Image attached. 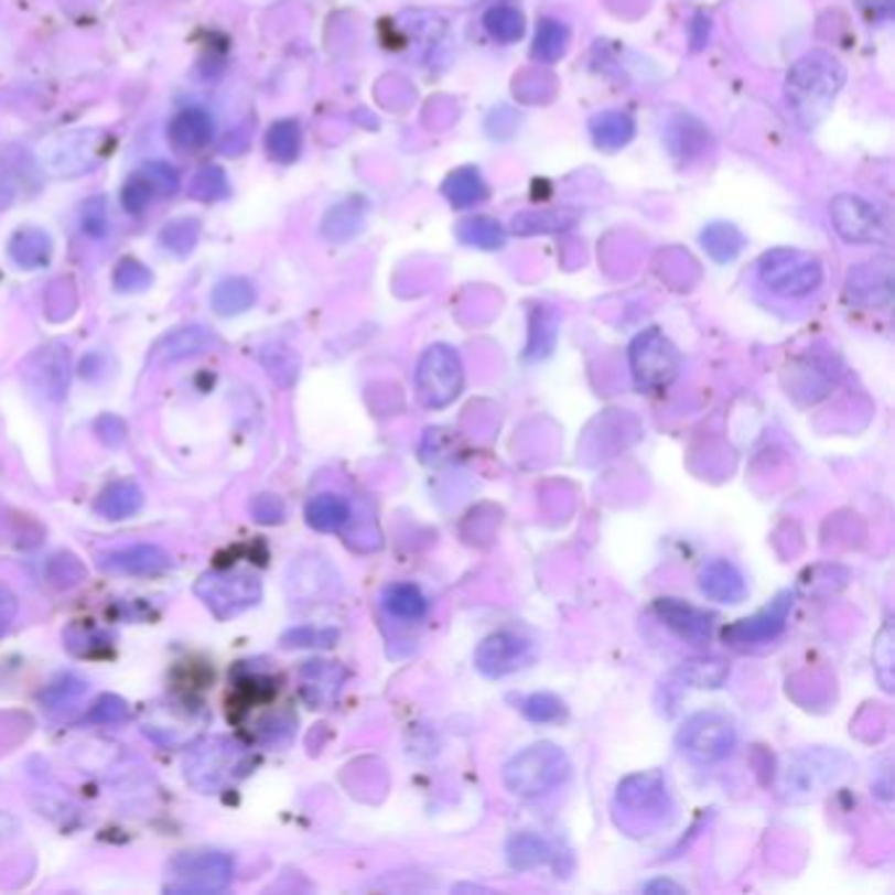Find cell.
Returning a JSON list of instances; mask_svg holds the SVG:
<instances>
[{
    "label": "cell",
    "instance_id": "cell-47",
    "mask_svg": "<svg viewBox=\"0 0 895 895\" xmlns=\"http://www.w3.org/2000/svg\"><path fill=\"white\" fill-rule=\"evenodd\" d=\"M95 433H98L108 446H119L123 442V436H127V425H123V420H119L116 416H103L98 418V423H95Z\"/></svg>",
    "mask_w": 895,
    "mask_h": 895
},
{
    "label": "cell",
    "instance_id": "cell-33",
    "mask_svg": "<svg viewBox=\"0 0 895 895\" xmlns=\"http://www.w3.org/2000/svg\"><path fill=\"white\" fill-rule=\"evenodd\" d=\"M266 148L271 158H277L279 163H292L294 158L300 155L302 148V134L300 127L294 121H279L273 123L271 132L266 137Z\"/></svg>",
    "mask_w": 895,
    "mask_h": 895
},
{
    "label": "cell",
    "instance_id": "cell-20",
    "mask_svg": "<svg viewBox=\"0 0 895 895\" xmlns=\"http://www.w3.org/2000/svg\"><path fill=\"white\" fill-rule=\"evenodd\" d=\"M142 502V488L134 481H116V484L103 488L100 497L95 499V513L108 520H123L140 513Z\"/></svg>",
    "mask_w": 895,
    "mask_h": 895
},
{
    "label": "cell",
    "instance_id": "cell-15",
    "mask_svg": "<svg viewBox=\"0 0 895 895\" xmlns=\"http://www.w3.org/2000/svg\"><path fill=\"white\" fill-rule=\"evenodd\" d=\"M617 804L630 811H646V815H662L670 809L665 777L659 773H638L625 777L617 788Z\"/></svg>",
    "mask_w": 895,
    "mask_h": 895
},
{
    "label": "cell",
    "instance_id": "cell-14",
    "mask_svg": "<svg viewBox=\"0 0 895 895\" xmlns=\"http://www.w3.org/2000/svg\"><path fill=\"white\" fill-rule=\"evenodd\" d=\"M654 612H657V617L662 619L675 636L683 638V641L704 644L712 638L714 617L709 615V612L683 602V599L672 596L657 599V602H654Z\"/></svg>",
    "mask_w": 895,
    "mask_h": 895
},
{
    "label": "cell",
    "instance_id": "cell-16",
    "mask_svg": "<svg viewBox=\"0 0 895 895\" xmlns=\"http://www.w3.org/2000/svg\"><path fill=\"white\" fill-rule=\"evenodd\" d=\"M100 568L119 575H155L171 568V557L155 543H134L103 554Z\"/></svg>",
    "mask_w": 895,
    "mask_h": 895
},
{
    "label": "cell",
    "instance_id": "cell-43",
    "mask_svg": "<svg viewBox=\"0 0 895 895\" xmlns=\"http://www.w3.org/2000/svg\"><path fill=\"white\" fill-rule=\"evenodd\" d=\"M150 284V271L137 263V260H123V263L116 268V289L121 292H137V289H144Z\"/></svg>",
    "mask_w": 895,
    "mask_h": 895
},
{
    "label": "cell",
    "instance_id": "cell-21",
    "mask_svg": "<svg viewBox=\"0 0 895 895\" xmlns=\"http://www.w3.org/2000/svg\"><path fill=\"white\" fill-rule=\"evenodd\" d=\"M211 344H213V336L205 332L203 326L179 328V332L163 336V339L155 344L153 360H158V363L184 360V357L200 355L203 349H208Z\"/></svg>",
    "mask_w": 895,
    "mask_h": 895
},
{
    "label": "cell",
    "instance_id": "cell-26",
    "mask_svg": "<svg viewBox=\"0 0 895 895\" xmlns=\"http://www.w3.org/2000/svg\"><path fill=\"white\" fill-rule=\"evenodd\" d=\"M484 26H486V32L497 40V43L513 45V43H518L522 34H526V17H522V11L518 9V6L499 3V6H492V9L486 11Z\"/></svg>",
    "mask_w": 895,
    "mask_h": 895
},
{
    "label": "cell",
    "instance_id": "cell-45",
    "mask_svg": "<svg viewBox=\"0 0 895 895\" xmlns=\"http://www.w3.org/2000/svg\"><path fill=\"white\" fill-rule=\"evenodd\" d=\"M197 231H200V226H197V222H176V224H171V226H166V229H163V245L169 247V250H174V252H179V242H182L184 239V245L190 247H195V242H197Z\"/></svg>",
    "mask_w": 895,
    "mask_h": 895
},
{
    "label": "cell",
    "instance_id": "cell-40",
    "mask_svg": "<svg viewBox=\"0 0 895 895\" xmlns=\"http://www.w3.org/2000/svg\"><path fill=\"white\" fill-rule=\"evenodd\" d=\"M725 675L727 670L722 667V662H718V659H709V662H688L683 667V678L691 680L697 688H720Z\"/></svg>",
    "mask_w": 895,
    "mask_h": 895
},
{
    "label": "cell",
    "instance_id": "cell-30",
    "mask_svg": "<svg viewBox=\"0 0 895 895\" xmlns=\"http://www.w3.org/2000/svg\"><path fill=\"white\" fill-rule=\"evenodd\" d=\"M570 43V32L568 26L557 19H541L539 26H536V37H533V56L543 61V64H554L564 56Z\"/></svg>",
    "mask_w": 895,
    "mask_h": 895
},
{
    "label": "cell",
    "instance_id": "cell-28",
    "mask_svg": "<svg viewBox=\"0 0 895 895\" xmlns=\"http://www.w3.org/2000/svg\"><path fill=\"white\" fill-rule=\"evenodd\" d=\"M746 245L743 234L730 224H709L704 231H701V247L712 255L718 263H727V260L738 258V252Z\"/></svg>",
    "mask_w": 895,
    "mask_h": 895
},
{
    "label": "cell",
    "instance_id": "cell-6",
    "mask_svg": "<svg viewBox=\"0 0 895 895\" xmlns=\"http://www.w3.org/2000/svg\"><path fill=\"white\" fill-rule=\"evenodd\" d=\"M738 730L720 712L691 714L678 730V748L699 764L722 762L733 754Z\"/></svg>",
    "mask_w": 895,
    "mask_h": 895
},
{
    "label": "cell",
    "instance_id": "cell-17",
    "mask_svg": "<svg viewBox=\"0 0 895 895\" xmlns=\"http://www.w3.org/2000/svg\"><path fill=\"white\" fill-rule=\"evenodd\" d=\"M699 589L718 604H741L748 596L746 578L727 560L707 562L699 573Z\"/></svg>",
    "mask_w": 895,
    "mask_h": 895
},
{
    "label": "cell",
    "instance_id": "cell-48",
    "mask_svg": "<svg viewBox=\"0 0 895 895\" xmlns=\"http://www.w3.org/2000/svg\"><path fill=\"white\" fill-rule=\"evenodd\" d=\"M82 226H85V231L89 234V237H103V234H106V226H108L103 205H100V211H93V205H87L85 222H82Z\"/></svg>",
    "mask_w": 895,
    "mask_h": 895
},
{
    "label": "cell",
    "instance_id": "cell-23",
    "mask_svg": "<svg viewBox=\"0 0 895 895\" xmlns=\"http://www.w3.org/2000/svg\"><path fill=\"white\" fill-rule=\"evenodd\" d=\"M442 192L454 208H460V211L473 208V205L484 203V200L488 197V187H486L484 176H481V171L473 166L457 169L454 174L446 176L442 184Z\"/></svg>",
    "mask_w": 895,
    "mask_h": 895
},
{
    "label": "cell",
    "instance_id": "cell-39",
    "mask_svg": "<svg viewBox=\"0 0 895 895\" xmlns=\"http://www.w3.org/2000/svg\"><path fill=\"white\" fill-rule=\"evenodd\" d=\"M339 633L326 630V628H310V625H302V628H292L281 636V644L289 646V649H308V646H334Z\"/></svg>",
    "mask_w": 895,
    "mask_h": 895
},
{
    "label": "cell",
    "instance_id": "cell-1",
    "mask_svg": "<svg viewBox=\"0 0 895 895\" xmlns=\"http://www.w3.org/2000/svg\"><path fill=\"white\" fill-rule=\"evenodd\" d=\"M843 66L828 53H809L807 58L790 68L788 82H785V98L804 127H815L830 111L838 89L843 87Z\"/></svg>",
    "mask_w": 895,
    "mask_h": 895
},
{
    "label": "cell",
    "instance_id": "cell-29",
    "mask_svg": "<svg viewBox=\"0 0 895 895\" xmlns=\"http://www.w3.org/2000/svg\"><path fill=\"white\" fill-rule=\"evenodd\" d=\"M457 237H460V242H465L471 247H481V250H499V247L505 245L507 234H505V229H502V224L494 222V218L471 216V218H465V222H460Z\"/></svg>",
    "mask_w": 895,
    "mask_h": 895
},
{
    "label": "cell",
    "instance_id": "cell-31",
    "mask_svg": "<svg viewBox=\"0 0 895 895\" xmlns=\"http://www.w3.org/2000/svg\"><path fill=\"white\" fill-rule=\"evenodd\" d=\"M667 142L672 153H683L686 158L699 155L707 148V127L693 116H678L667 129Z\"/></svg>",
    "mask_w": 895,
    "mask_h": 895
},
{
    "label": "cell",
    "instance_id": "cell-12",
    "mask_svg": "<svg viewBox=\"0 0 895 895\" xmlns=\"http://www.w3.org/2000/svg\"><path fill=\"white\" fill-rule=\"evenodd\" d=\"M179 187V179L174 174V169L166 166V163H150V166L137 169L132 176L127 179L121 192V203L132 216H140V213L153 205L158 197H171Z\"/></svg>",
    "mask_w": 895,
    "mask_h": 895
},
{
    "label": "cell",
    "instance_id": "cell-19",
    "mask_svg": "<svg viewBox=\"0 0 895 895\" xmlns=\"http://www.w3.org/2000/svg\"><path fill=\"white\" fill-rule=\"evenodd\" d=\"M349 515H353L349 502L344 499L342 494H334V492L315 494V497L310 499L305 507L308 526L313 528V531H321V533L339 531V528H344L349 522Z\"/></svg>",
    "mask_w": 895,
    "mask_h": 895
},
{
    "label": "cell",
    "instance_id": "cell-32",
    "mask_svg": "<svg viewBox=\"0 0 895 895\" xmlns=\"http://www.w3.org/2000/svg\"><path fill=\"white\" fill-rule=\"evenodd\" d=\"M255 302V289L247 279H226L213 289V310L218 315H239Z\"/></svg>",
    "mask_w": 895,
    "mask_h": 895
},
{
    "label": "cell",
    "instance_id": "cell-4",
    "mask_svg": "<svg viewBox=\"0 0 895 895\" xmlns=\"http://www.w3.org/2000/svg\"><path fill=\"white\" fill-rule=\"evenodd\" d=\"M463 360H460L457 349H452L450 344H433V347L420 355L416 389L423 408H450L454 399L460 397V391H463Z\"/></svg>",
    "mask_w": 895,
    "mask_h": 895
},
{
    "label": "cell",
    "instance_id": "cell-37",
    "mask_svg": "<svg viewBox=\"0 0 895 895\" xmlns=\"http://www.w3.org/2000/svg\"><path fill=\"white\" fill-rule=\"evenodd\" d=\"M47 252H51V245H47L43 234H19L11 242L13 260L24 268H37L47 263Z\"/></svg>",
    "mask_w": 895,
    "mask_h": 895
},
{
    "label": "cell",
    "instance_id": "cell-22",
    "mask_svg": "<svg viewBox=\"0 0 895 895\" xmlns=\"http://www.w3.org/2000/svg\"><path fill=\"white\" fill-rule=\"evenodd\" d=\"M381 604L391 617L405 623H418L429 615V599L416 583H389L381 594Z\"/></svg>",
    "mask_w": 895,
    "mask_h": 895
},
{
    "label": "cell",
    "instance_id": "cell-44",
    "mask_svg": "<svg viewBox=\"0 0 895 895\" xmlns=\"http://www.w3.org/2000/svg\"><path fill=\"white\" fill-rule=\"evenodd\" d=\"M250 513L263 526H277V522L284 520V502L273 497V494H260V497L252 499Z\"/></svg>",
    "mask_w": 895,
    "mask_h": 895
},
{
    "label": "cell",
    "instance_id": "cell-7",
    "mask_svg": "<svg viewBox=\"0 0 895 895\" xmlns=\"http://www.w3.org/2000/svg\"><path fill=\"white\" fill-rule=\"evenodd\" d=\"M630 370L638 389L657 391L670 387L680 370V355L659 328H646L630 344Z\"/></svg>",
    "mask_w": 895,
    "mask_h": 895
},
{
    "label": "cell",
    "instance_id": "cell-27",
    "mask_svg": "<svg viewBox=\"0 0 895 895\" xmlns=\"http://www.w3.org/2000/svg\"><path fill=\"white\" fill-rule=\"evenodd\" d=\"M874 279H866L864 266L851 271L849 277V294L851 300L864 302V305H883V302L891 300V263L883 268V273L877 271V263H874Z\"/></svg>",
    "mask_w": 895,
    "mask_h": 895
},
{
    "label": "cell",
    "instance_id": "cell-18",
    "mask_svg": "<svg viewBox=\"0 0 895 895\" xmlns=\"http://www.w3.org/2000/svg\"><path fill=\"white\" fill-rule=\"evenodd\" d=\"M216 132V121L203 108H190V111L179 114L169 127V140L174 142L176 150L182 153H197L205 144L213 140Z\"/></svg>",
    "mask_w": 895,
    "mask_h": 895
},
{
    "label": "cell",
    "instance_id": "cell-9",
    "mask_svg": "<svg viewBox=\"0 0 895 895\" xmlns=\"http://www.w3.org/2000/svg\"><path fill=\"white\" fill-rule=\"evenodd\" d=\"M830 218L840 239L851 245H874L887 239L885 213L870 200L851 195V192L832 197Z\"/></svg>",
    "mask_w": 895,
    "mask_h": 895
},
{
    "label": "cell",
    "instance_id": "cell-25",
    "mask_svg": "<svg viewBox=\"0 0 895 895\" xmlns=\"http://www.w3.org/2000/svg\"><path fill=\"white\" fill-rule=\"evenodd\" d=\"M552 859V849L549 843L533 832H518L507 840V862L513 870L528 872L536 866H543Z\"/></svg>",
    "mask_w": 895,
    "mask_h": 895
},
{
    "label": "cell",
    "instance_id": "cell-35",
    "mask_svg": "<svg viewBox=\"0 0 895 895\" xmlns=\"http://www.w3.org/2000/svg\"><path fill=\"white\" fill-rule=\"evenodd\" d=\"M557 339V319L547 308H539L531 319V342H528V357H543L552 353Z\"/></svg>",
    "mask_w": 895,
    "mask_h": 895
},
{
    "label": "cell",
    "instance_id": "cell-51",
    "mask_svg": "<svg viewBox=\"0 0 895 895\" xmlns=\"http://www.w3.org/2000/svg\"><path fill=\"white\" fill-rule=\"evenodd\" d=\"M17 830H19L17 819H13L11 815H3V811H0V843H3V840H9Z\"/></svg>",
    "mask_w": 895,
    "mask_h": 895
},
{
    "label": "cell",
    "instance_id": "cell-5",
    "mask_svg": "<svg viewBox=\"0 0 895 895\" xmlns=\"http://www.w3.org/2000/svg\"><path fill=\"white\" fill-rule=\"evenodd\" d=\"M234 862L222 851H187L179 853L169 864L166 893L179 895H211L229 887Z\"/></svg>",
    "mask_w": 895,
    "mask_h": 895
},
{
    "label": "cell",
    "instance_id": "cell-24",
    "mask_svg": "<svg viewBox=\"0 0 895 895\" xmlns=\"http://www.w3.org/2000/svg\"><path fill=\"white\" fill-rule=\"evenodd\" d=\"M636 134V123L628 114L623 111H604L591 119V137L594 144L602 150H619L625 148Z\"/></svg>",
    "mask_w": 895,
    "mask_h": 895
},
{
    "label": "cell",
    "instance_id": "cell-49",
    "mask_svg": "<svg viewBox=\"0 0 895 895\" xmlns=\"http://www.w3.org/2000/svg\"><path fill=\"white\" fill-rule=\"evenodd\" d=\"M17 610H19V602H17V596H13V591L6 586V583H0V628L9 625L11 619L17 617Z\"/></svg>",
    "mask_w": 895,
    "mask_h": 895
},
{
    "label": "cell",
    "instance_id": "cell-46",
    "mask_svg": "<svg viewBox=\"0 0 895 895\" xmlns=\"http://www.w3.org/2000/svg\"><path fill=\"white\" fill-rule=\"evenodd\" d=\"M216 182H224V174L218 169H205L203 174L195 179V192L192 195L200 197V200H216V197H224L226 195V187L224 184Z\"/></svg>",
    "mask_w": 895,
    "mask_h": 895
},
{
    "label": "cell",
    "instance_id": "cell-2",
    "mask_svg": "<svg viewBox=\"0 0 895 895\" xmlns=\"http://www.w3.org/2000/svg\"><path fill=\"white\" fill-rule=\"evenodd\" d=\"M570 775L568 754L554 743H533L515 754L505 767V785L515 796L536 798L554 790Z\"/></svg>",
    "mask_w": 895,
    "mask_h": 895
},
{
    "label": "cell",
    "instance_id": "cell-34",
    "mask_svg": "<svg viewBox=\"0 0 895 895\" xmlns=\"http://www.w3.org/2000/svg\"><path fill=\"white\" fill-rule=\"evenodd\" d=\"M573 218L557 216V213L541 211V213H518L513 218V231L520 237H536V234H557L570 229Z\"/></svg>",
    "mask_w": 895,
    "mask_h": 895
},
{
    "label": "cell",
    "instance_id": "cell-36",
    "mask_svg": "<svg viewBox=\"0 0 895 895\" xmlns=\"http://www.w3.org/2000/svg\"><path fill=\"white\" fill-rule=\"evenodd\" d=\"M522 714L536 725H554V722L568 718V707L552 693H533L522 701Z\"/></svg>",
    "mask_w": 895,
    "mask_h": 895
},
{
    "label": "cell",
    "instance_id": "cell-3",
    "mask_svg": "<svg viewBox=\"0 0 895 895\" xmlns=\"http://www.w3.org/2000/svg\"><path fill=\"white\" fill-rule=\"evenodd\" d=\"M756 277H759L762 287L777 298H807L822 284L824 268L817 255L777 247V250L762 255Z\"/></svg>",
    "mask_w": 895,
    "mask_h": 895
},
{
    "label": "cell",
    "instance_id": "cell-38",
    "mask_svg": "<svg viewBox=\"0 0 895 895\" xmlns=\"http://www.w3.org/2000/svg\"><path fill=\"white\" fill-rule=\"evenodd\" d=\"M47 578H51L53 586H58V589L77 586V583H82V578H85V568H82V562L77 560V557L58 554L47 562Z\"/></svg>",
    "mask_w": 895,
    "mask_h": 895
},
{
    "label": "cell",
    "instance_id": "cell-50",
    "mask_svg": "<svg viewBox=\"0 0 895 895\" xmlns=\"http://www.w3.org/2000/svg\"><path fill=\"white\" fill-rule=\"evenodd\" d=\"M646 893H683V887L675 885L672 880H651L649 885H644Z\"/></svg>",
    "mask_w": 895,
    "mask_h": 895
},
{
    "label": "cell",
    "instance_id": "cell-10",
    "mask_svg": "<svg viewBox=\"0 0 895 895\" xmlns=\"http://www.w3.org/2000/svg\"><path fill=\"white\" fill-rule=\"evenodd\" d=\"M531 659V644L513 630L486 636L476 649V670L486 678H505Z\"/></svg>",
    "mask_w": 895,
    "mask_h": 895
},
{
    "label": "cell",
    "instance_id": "cell-13",
    "mask_svg": "<svg viewBox=\"0 0 895 895\" xmlns=\"http://www.w3.org/2000/svg\"><path fill=\"white\" fill-rule=\"evenodd\" d=\"M26 381L51 402H61L68 389V349L51 344L30 357L24 368Z\"/></svg>",
    "mask_w": 895,
    "mask_h": 895
},
{
    "label": "cell",
    "instance_id": "cell-11",
    "mask_svg": "<svg viewBox=\"0 0 895 895\" xmlns=\"http://www.w3.org/2000/svg\"><path fill=\"white\" fill-rule=\"evenodd\" d=\"M790 610H794V594H790V591H783L769 607L756 612L754 617H746L741 619V623L730 625L725 630V641L733 646L775 641V638L785 630V625H788Z\"/></svg>",
    "mask_w": 895,
    "mask_h": 895
},
{
    "label": "cell",
    "instance_id": "cell-8",
    "mask_svg": "<svg viewBox=\"0 0 895 895\" xmlns=\"http://www.w3.org/2000/svg\"><path fill=\"white\" fill-rule=\"evenodd\" d=\"M195 594L203 599L218 619H229L242 615L260 599V578L242 570H226V573H205L195 583Z\"/></svg>",
    "mask_w": 895,
    "mask_h": 895
},
{
    "label": "cell",
    "instance_id": "cell-42",
    "mask_svg": "<svg viewBox=\"0 0 895 895\" xmlns=\"http://www.w3.org/2000/svg\"><path fill=\"white\" fill-rule=\"evenodd\" d=\"M129 714L127 701H121L119 697H103L98 699V704L89 709L87 720L98 722V725H111V722H121Z\"/></svg>",
    "mask_w": 895,
    "mask_h": 895
},
{
    "label": "cell",
    "instance_id": "cell-41",
    "mask_svg": "<svg viewBox=\"0 0 895 895\" xmlns=\"http://www.w3.org/2000/svg\"><path fill=\"white\" fill-rule=\"evenodd\" d=\"M266 353L273 355V360L263 355V365L268 368V374L277 378L279 384H292L294 376H298V357L289 353L287 347H268Z\"/></svg>",
    "mask_w": 895,
    "mask_h": 895
}]
</instances>
